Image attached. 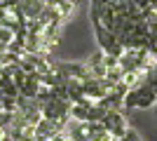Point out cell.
Instances as JSON below:
<instances>
[{
    "mask_svg": "<svg viewBox=\"0 0 157 141\" xmlns=\"http://www.w3.org/2000/svg\"><path fill=\"white\" fill-rule=\"evenodd\" d=\"M157 104V94L152 92L150 85H145L143 80L136 82L134 87H129V92L124 94V104H122V111H131V108H138V111H145Z\"/></svg>",
    "mask_w": 157,
    "mask_h": 141,
    "instance_id": "6da1fadb",
    "label": "cell"
},
{
    "mask_svg": "<svg viewBox=\"0 0 157 141\" xmlns=\"http://www.w3.org/2000/svg\"><path fill=\"white\" fill-rule=\"evenodd\" d=\"M92 26H94V35H96L98 49H101L105 57H115V59H117L120 54L124 52V47H122L120 38L113 33V31H108L105 26H101L98 21H92Z\"/></svg>",
    "mask_w": 157,
    "mask_h": 141,
    "instance_id": "7a4b0ae2",
    "label": "cell"
},
{
    "mask_svg": "<svg viewBox=\"0 0 157 141\" xmlns=\"http://www.w3.org/2000/svg\"><path fill=\"white\" fill-rule=\"evenodd\" d=\"M101 125H103L108 132H110L115 139H122L124 136V132L129 129V125H127V118H124V113L120 111V108H108V113L103 115V120H101Z\"/></svg>",
    "mask_w": 157,
    "mask_h": 141,
    "instance_id": "3957f363",
    "label": "cell"
},
{
    "mask_svg": "<svg viewBox=\"0 0 157 141\" xmlns=\"http://www.w3.org/2000/svg\"><path fill=\"white\" fill-rule=\"evenodd\" d=\"M85 64L89 66V71H92L94 78H105V54L101 52V49H96Z\"/></svg>",
    "mask_w": 157,
    "mask_h": 141,
    "instance_id": "277c9868",
    "label": "cell"
},
{
    "mask_svg": "<svg viewBox=\"0 0 157 141\" xmlns=\"http://www.w3.org/2000/svg\"><path fill=\"white\" fill-rule=\"evenodd\" d=\"M19 7L26 19H38L47 5H45V0H19Z\"/></svg>",
    "mask_w": 157,
    "mask_h": 141,
    "instance_id": "5b68a950",
    "label": "cell"
},
{
    "mask_svg": "<svg viewBox=\"0 0 157 141\" xmlns=\"http://www.w3.org/2000/svg\"><path fill=\"white\" fill-rule=\"evenodd\" d=\"M120 141H143V139L138 136V132H136V129H131V127H129V129L124 132V136H122Z\"/></svg>",
    "mask_w": 157,
    "mask_h": 141,
    "instance_id": "8992f818",
    "label": "cell"
},
{
    "mask_svg": "<svg viewBox=\"0 0 157 141\" xmlns=\"http://www.w3.org/2000/svg\"><path fill=\"white\" fill-rule=\"evenodd\" d=\"M155 118H157V104H155Z\"/></svg>",
    "mask_w": 157,
    "mask_h": 141,
    "instance_id": "52a82bcc",
    "label": "cell"
}]
</instances>
